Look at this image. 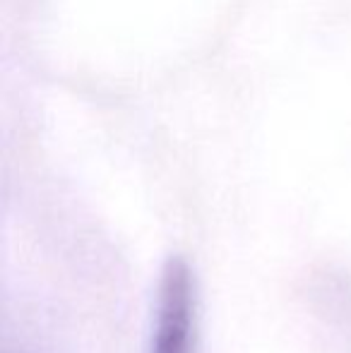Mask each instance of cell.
Wrapping results in <instances>:
<instances>
[{
  "label": "cell",
  "mask_w": 351,
  "mask_h": 353,
  "mask_svg": "<svg viewBox=\"0 0 351 353\" xmlns=\"http://www.w3.org/2000/svg\"><path fill=\"white\" fill-rule=\"evenodd\" d=\"M197 344L200 293L195 272L185 260L171 257L159 276L147 353H197Z\"/></svg>",
  "instance_id": "1"
}]
</instances>
